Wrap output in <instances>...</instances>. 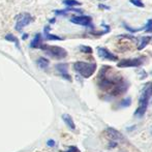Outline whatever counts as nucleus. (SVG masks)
I'll return each mask as SVG.
<instances>
[{
  "mask_svg": "<svg viewBox=\"0 0 152 152\" xmlns=\"http://www.w3.org/2000/svg\"><path fill=\"white\" fill-rule=\"evenodd\" d=\"M152 95V85L148 84L144 89H143L142 93H141L140 99H139V107L137 108V111L134 112V116L141 117L144 116V114L146 113V110L148 108L149 99H150Z\"/></svg>",
  "mask_w": 152,
  "mask_h": 152,
  "instance_id": "obj_1",
  "label": "nucleus"
},
{
  "mask_svg": "<svg viewBox=\"0 0 152 152\" xmlns=\"http://www.w3.org/2000/svg\"><path fill=\"white\" fill-rule=\"evenodd\" d=\"M74 68L77 72L81 75L83 78H90L96 70V63H89V62L78 61L74 64Z\"/></svg>",
  "mask_w": 152,
  "mask_h": 152,
  "instance_id": "obj_2",
  "label": "nucleus"
},
{
  "mask_svg": "<svg viewBox=\"0 0 152 152\" xmlns=\"http://www.w3.org/2000/svg\"><path fill=\"white\" fill-rule=\"evenodd\" d=\"M39 49L45 51V53L47 55H49V56L55 59H64L67 56V51L59 46H48V45L42 44Z\"/></svg>",
  "mask_w": 152,
  "mask_h": 152,
  "instance_id": "obj_3",
  "label": "nucleus"
},
{
  "mask_svg": "<svg viewBox=\"0 0 152 152\" xmlns=\"http://www.w3.org/2000/svg\"><path fill=\"white\" fill-rule=\"evenodd\" d=\"M34 20V18L31 16L29 12H21L16 17V25H15V29L18 32H22L23 29Z\"/></svg>",
  "mask_w": 152,
  "mask_h": 152,
  "instance_id": "obj_4",
  "label": "nucleus"
},
{
  "mask_svg": "<svg viewBox=\"0 0 152 152\" xmlns=\"http://www.w3.org/2000/svg\"><path fill=\"white\" fill-rule=\"evenodd\" d=\"M144 57H140V58H134V59H123V60L119 61L117 66L121 68L125 67H138V66L142 65L144 62Z\"/></svg>",
  "mask_w": 152,
  "mask_h": 152,
  "instance_id": "obj_5",
  "label": "nucleus"
},
{
  "mask_svg": "<svg viewBox=\"0 0 152 152\" xmlns=\"http://www.w3.org/2000/svg\"><path fill=\"white\" fill-rule=\"evenodd\" d=\"M70 22L76 25H81V26L93 28L92 19L88 16H75V17H72V18H70Z\"/></svg>",
  "mask_w": 152,
  "mask_h": 152,
  "instance_id": "obj_6",
  "label": "nucleus"
},
{
  "mask_svg": "<svg viewBox=\"0 0 152 152\" xmlns=\"http://www.w3.org/2000/svg\"><path fill=\"white\" fill-rule=\"evenodd\" d=\"M97 54L102 59H106V60H110V61H117L118 60V57H117L116 55L113 54V53H111L107 48L98 47L97 48Z\"/></svg>",
  "mask_w": 152,
  "mask_h": 152,
  "instance_id": "obj_7",
  "label": "nucleus"
},
{
  "mask_svg": "<svg viewBox=\"0 0 152 152\" xmlns=\"http://www.w3.org/2000/svg\"><path fill=\"white\" fill-rule=\"evenodd\" d=\"M67 68H68V65L66 63L56 64V69L59 72V74H60L64 79H66V80H68V81H72V78H70V76L68 75Z\"/></svg>",
  "mask_w": 152,
  "mask_h": 152,
  "instance_id": "obj_8",
  "label": "nucleus"
},
{
  "mask_svg": "<svg viewBox=\"0 0 152 152\" xmlns=\"http://www.w3.org/2000/svg\"><path fill=\"white\" fill-rule=\"evenodd\" d=\"M107 134H108V137L111 139L112 141H120L123 139V137H122V134L120 132H118V130H116L115 128H112V127H109L107 128Z\"/></svg>",
  "mask_w": 152,
  "mask_h": 152,
  "instance_id": "obj_9",
  "label": "nucleus"
},
{
  "mask_svg": "<svg viewBox=\"0 0 152 152\" xmlns=\"http://www.w3.org/2000/svg\"><path fill=\"white\" fill-rule=\"evenodd\" d=\"M44 36L45 39L47 40H63V38L60 37L58 35H55V34H51L50 33V26H45L44 28Z\"/></svg>",
  "mask_w": 152,
  "mask_h": 152,
  "instance_id": "obj_10",
  "label": "nucleus"
},
{
  "mask_svg": "<svg viewBox=\"0 0 152 152\" xmlns=\"http://www.w3.org/2000/svg\"><path fill=\"white\" fill-rule=\"evenodd\" d=\"M42 36L40 33H36L34 38L31 40L30 42V48L31 49H39L40 45H42Z\"/></svg>",
  "mask_w": 152,
  "mask_h": 152,
  "instance_id": "obj_11",
  "label": "nucleus"
},
{
  "mask_svg": "<svg viewBox=\"0 0 152 152\" xmlns=\"http://www.w3.org/2000/svg\"><path fill=\"white\" fill-rule=\"evenodd\" d=\"M68 12H79V14H82L83 10H80V8H75V7H66L65 10H54V12L58 16H65Z\"/></svg>",
  "mask_w": 152,
  "mask_h": 152,
  "instance_id": "obj_12",
  "label": "nucleus"
},
{
  "mask_svg": "<svg viewBox=\"0 0 152 152\" xmlns=\"http://www.w3.org/2000/svg\"><path fill=\"white\" fill-rule=\"evenodd\" d=\"M62 119H63L64 123H65L66 125L70 128V129H75V128H76L75 122H74V120H72V116H70V115L63 114V115H62Z\"/></svg>",
  "mask_w": 152,
  "mask_h": 152,
  "instance_id": "obj_13",
  "label": "nucleus"
},
{
  "mask_svg": "<svg viewBox=\"0 0 152 152\" xmlns=\"http://www.w3.org/2000/svg\"><path fill=\"white\" fill-rule=\"evenodd\" d=\"M5 40H7V42H14V44L17 46V48L21 49L20 48V42H19V38L17 37V36H15L12 33H7V34H6V35H5Z\"/></svg>",
  "mask_w": 152,
  "mask_h": 152,
  "instance_id": "obj_14",
  "label": "nucleus"
},
{
  "mask_svg": "<svg viewBox=\"0 0 152 152\" xmlns=\"http://www.w3.org/2000/svg\"><path fill=\"white\" fill-rule=\"evenodd\" d=\"M36 63H37L38 67L42 68V69H46V68L49 66V64H50V61H49L47 58H45V57H40V58L37 59Z\"/></svg>",
  "mask_w": 152,
  "mask_h": 152,
  "instance_id": "obj_15",
  "label": "nucleus"
},
{
  "mask_svg": "<svg viewBox=\"0 0 152 152\" xmlns=\"http://www.w3.org/2000/svg\"><path fill=\"white\" fill-rule=\"evenodd\" d=\"M150 36H144V37H141L140 38V45L138 47V50H143L147 45L150 42Z\"/></svg>",
  "mask_w": 152,
  "mask_h": 152,
  "instance_id": "obj_16",
  "label": "nucleus"
},
{
  "mask_svg": "<svg viewBox=\"0 0 152 152\" xmlns=\"http://www.w3.org/2000/svg\"><path fill=\"white\" fill-rule=\"evenodd\" d=\"M62 3L64 5H66V7H74L76 5H81V2L80 1H77V0H63Z\"/></svg>",
  "mask_w": 152,
  "mask_h": 152,
  "instance_id": "obj_17",
  "label": "nucleus"
},
{
  "mask_svg": "<svg viewBox=\"0 0 152 152\" xmlns=\"http://www.w3.org/2000/svg\"><path fill=\"white\" fill-rule=\"evenodd\" d=\"M129 2L132 4H134V6H138V7H144V3L142 2V0H129Z\"/></svg>",
  "mask_w": 152,
  "mask_h": 152,
  "instance_id": "obj_18",
  "label": "nucleus"
},
{
  "mask_svg": "<svg viewBox=\"0 0 152 152\" xmlns=\"http://www.w3.org/2000/svg\"><path fill=\"white\" fill-rule=\"evenodd\" d=\"M144 29H145V31H146V32H152V19L147 21L146 26L144 27Z\"/></svg>",
  "mask_w": 152,
  "mask_h": 152,
  "instance_id": "obj_19",
  "label": "nucleus"
},
{
  "mask_svg": "<svg viewBox=\"0 0 152 152\" xmlns=\"http://www.w3.org/2000/svg\"><path fill=\"white\" fill-rule=\"evenodd\" d=\"M80 51L83 53H89V54H91L92 53V49L90 48V47L88 46H81L80 47Z\"/></svg>",
  "mask_w": 152,
  "mask_h": 152,
  "instance_id": "obj_20",
  "label": "nucleus"
},
{
  "mask_svg": "<svg viewBox=\"0 0 152 152\" xmlns=\"http://www.w3.org/2000/svg\"><path fill=\"white\" fill-rule=\"evenodd\" d=\"M123 26H124V28H125L126 30H128V31H129V32H132V33H134V32H139V31H141V30H143V29H144V28L134 29V28H132V27L127 26V25H126L125 23H123Z\"/></svg>",
  "mask_w": 152,
  "mask_h": 152,
  "instance_id": "obj_21",
  "label": "nucleus"
},
{
  "mask_svg": "<svg viewBox=\"0 0 152 152\" xmlns=\"http://www.w3.org/2000/svg\"><path fill=\"white\" fill-rule=\"evenodd\" d=\"M130 104H132V99H130V97H127V98H125V99L122 100L120 106L121 107H128V106H130Z\"/></svg>",
  "mask_w": 152,
  "mask_h": 152,
  "instance_id": "obj_22",
  "label": "nucleus"
},
{
  "mask_svg": "<svg viewBox=\"0 0 152 152\" xmlns=\"http://www.w3.org/2000/svg\"><path fill=\"white\" fill-rule=\"evenodd\" d=\"M66 152H80V151H79V149L77 148V147L72 146V147H69V148L67 149V151H66Z\"/></svg>",
  "mask_w": 152,
  "mask_h": 152,
  "instance_id": "obj_23",
  "label": "nucleus"
},
{
  "mask_svg": "<svg viewBox=\"0 0 152 152\" xmlns=\"http://www.w3.org/2000/svg\"><path fill=\"white\" fill-rule=\"evenodd\" d=\"M98 7H99L100 10H110V7H109V6L104 5V4H99V5H98Z\"/></svg>",
  "mask_w": 152,
  "mask_h": 152,
  "instance_id": "obj_24",
  "label": "nucleus"
},
{
  "mask_svg": "<svg viewBox=\"0 0 152 152\" xmlns=\"http://www.w3.org/2000/svg\"><path fill=\"white\" fill-rule=\"evenodd\" d=\"M49 146H54V141H48Z\"/></svg>",
  "mask_w": 152,
  "mask_h": 152,
  "instance_id": "obj_25",
  "label": "nucleus"
},
{
  "mask_svg": "<svg viewBox=\"0 0 152 152\" xmlns=\"http://www.w3.org/2000/svg\"><path fill=\"white\" fill-rule=\"evenodd\" d=\"M49 22H50V24H54V22H56V19H55V18L51 19V20L49 21Z\"/></svg>",
  "mask_w": 152,
  "mask_h": 152,
  "instance_id": "obj_26",
  "label": "nucleus"
},
{
  "mask_svg": "<svg viewBox=\"0 0 152 152\" xmlns=\"http://www.w3.org/2000/svg\"><path fill=\"white\" fill-rule=\"evenodd\" d=\"M27 37H28V34H23V35H22V39H26V38Z\"/></svg>",
  "mask_w": 152,
  "mask_h": 152,
  "instance_id": "obj_27",
  "label": "nucleus"
}]
</instances>
